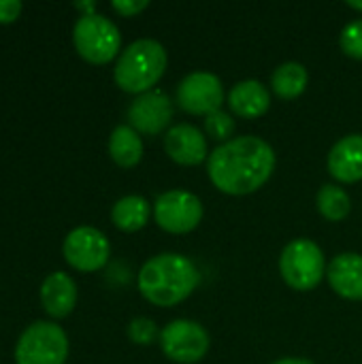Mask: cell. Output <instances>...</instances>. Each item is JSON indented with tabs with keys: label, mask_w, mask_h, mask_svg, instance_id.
Returning a JSON list of instances; mask_svg holds the SVG:
<instances>
[{
	"label": "cell",
	"mask_w": 362,
	"mask_h": 364,
	"mask_svg": "<svg viewBox=\"0 0 362 364\" xmlns=\"http://www.w3.org/2000/svg\"><path fill=\"white\" fill-rule=\"evenodd\" d=\"M154 213L151 205L143 198V196H124L119 198L113 209H111V220L113 224L124 230V232H137L141 230L147 222H149V215Z\"/></svg>",
	"instance_id": "obj_18"
},
{
	"label": "cell",
	"mask_w": 362,
	"mask_h": 364,
	"mask_svg": "<svg viewBox=\"0 0 362 364\" xmlns=\"http://www.w3.org/2000/svg\"><path fill=\"white\" fill-rule=\"evenodd\" d=\"M164 149L181 166H196L207 160V139L192 124H175L166 130Z\"/></svg>",
	"instance_id": "obj_12"
},
{
	"label": "cell",
	"mask_w": 362,
	"mask_h": 364,
	"mask_svg": "<svg viewBox=\"0 0 362 364\" xmlns=\"http://www.w3.org/2000/svg\"><path fill=\"white\" fill-rule=\"evenodd\" d=\"M173 119V100L162 90L137 96L128 107V126L139 134H160Z\"/></svg>",
	"instance_id": "obj_11"
},
{
	"label": "cell",
	"mask_w": 362,
	"mask_h": 364,
	"mask_svg": "<svg viewBox=\"0 0 362 364\" xmlns=\"http://www.w3.org/2000/svg\"><path fill=\"white\" fill-rule=\"evenodd\" d=\"M275 171L273 147L254 134L237 136L209 154L207 173L211 183L230 196H245L260 190Z\"/></svg>",
	"instance_id": "obj_1"
},
{
	"label": "cell",
	"mask_w": 362,
	"mask_h": 364,
	"mask_svg": "<svg viewBox=\"0 0 362 364\" xmlns=\"http://www.w3.org/2000/svg\"><path fill=\"white\" fill-rule=\"evenodd\" d=\"M307 83H309V73L301 62H284L271 75V90L284 100L299 98L305 92Z\"/></svg>",
	"instance_id": "obj_19"
},
{
	"label": "cell",
	"mask_w": 362,
	"mask_h": 364,
	"mask_svg": "<svg viewBox=\"0 0 362 364\" xmlns=\"http://www.w3.org/2000/svg\"><path fill=\"white\" fill-rule=\"evenodd\" d=\"M339 43L346 55L354 60H362V19H356L344 28Z\"/></svg>",
	"instance_id": "obj_23"
},
{
	"label": "cell",
	"mask_w": 362,
	"mask_h": 364,
	"mask_svg": "<svg viewBox=\"0 0 362 364\" xmlns=\"http://www.w3.org/2000/svg\"><path fill=\"white\" fill-rule=\"evenodd\" d=\"M352 200L348 192L335 183H326L318 192V211L329 222H341L350 215Z\"/></svg>",
	"instance_id": "obj_20"
},
{
	"label": "cell",
	"mask_w": 362,
	"mask_h": 364,
	"mask_svg": "<svg viewBox=\"0 0 362 364\" xmlns=\"http://www.w3.org/2000/svg\"><path fill=\"white\" fill-rule=\"evenodd\" d=\"M111 6H113V11H117L122 17H134V15H139L143 9H147L149 2H147V0H115V2H111Z\"/></svg>",
	"instance_id": "obj_24"
},
{
	"label": "cell",
	"mask_w": 362,
	"mask_h": 364,
	"mask_svg": "<svg viewBox=\"0 0 362 364\" xmlns=\"http://www.w3.org/2000/svg\"><path fill=\"white\" fill-rule=\"evenodd\" d=\"M348 6H352L356 11H362V2H348Z\"/></svg>",
	"instance_id": "obj_27"
},
{
	"label": "cell",
	"mask_w": 362,
	"mask_h": 364,
	"mask_svg": "<svg viewBox=\"0 0 362 364\" xmlns=\"http://www.w3.org/2000/svg\"><path fill=\"white\" fill-rule=\"evenodd\" d=\"M41 305L51 318H66L77 305V284L70 275L55 271L41 286Z\"/></svg>",
	"instance_id": "obj_15"
},
{
	"label": "cell",
	"mask_w": 362,
	"mask_h": 364,
	"mask_svg": "<svg viewBox=\"0 0 362 364\" xmlns=\"http://www.w3.org/2000/svg\"><path fill=\"white\" fill-rule=\"evenodd\" d=\"M166 62V49L158 41L139 38L119 53L113 79L119 85V90L141 96L162 79Z\"/></svg>",
	"instance_id": "obj_3"
},
{
	"label": "cell",
	"mask_w": 362,
	"mask_h": 364,
	"mask_svg": "<svg viewBox=\"0 0 362 364\" xmlns=\"http://www.w3.org/2000/svg\"><path fill=\"white\" fill-rule=\"evenodd\" d=\"M156 224L171 235H186L203 220V203L188 190L162 192L154 203Z\"/></svg>",
	"instance_id": "obj_8"
},
{
	"label": "cell",
	"mask_w": 362,
	"mask_h": 364,
	"mask_svg": "<svg viewBox=\"0 0 362 364\" xmlns=\"http://www.w3.org/2000/svg\"><path fill=\"white\" fill-rule=\"evenodd\" d=\"M128 337L137 346H151L156 339H160V331L149 318H134L128 324Z\"/></svg>",
	"instance_id": "obj_22"
},
{
	"label": "cell",
	"mask_w": 362,
	"mask_h": 364,
	"mask_svg": "<svg viewBox=\"0 0 362 364\" xmlns=\"http://www.w3.org/2000/svg\"><path fill=\"white\" fill-rule=\"evenodd\" d=\"M66 358L68 337L53 322L30 324L15 346V364H64Z\"/></svg>",
	"instance_id": "obj_6"
},
{
	"label": "cell",
	"mask_w": 362,
	"mask_h": 364,
	"mask_svg": "<svg viewBox=\"0 0 362 364\" xmlns=\"http://www.w3.org/2000/svg\"><path fill=\"white\" fill-rule=\"evenodd\" d=\"M205 132L211 139L226 143L235 134V119L220 109V111H215V113H211V115L205 117Z\"/></svg>",
	"instance_id": "obj_21"
},
{
	"label": "cell",
	"mask_w": 362,
	"mask_h": 364,
	"mask_svg": "<svg viewBox=\"0 0 362 364\" xmlns=\"http://www.w3.org/2000/svg\"><path fill=\"white\" fill-rule=\"evenodd\" d=\"M109 156L122 168H132L143 158V141L128 124L117 126L109 136Z\"/></svg>",
	"instance_id": "obj_17"
},
{
	"label": "cell",
	"mask_w": 362,
	"mask_h": 364,
	"mask_svg": "<svg viewBox=\"0 0 362 364\" xmlns=\"http://www.w3.org/2000/svg\"><path fill=\"white\" fill-rule=\"evenodd\" d=\"M201 282L196 264L181 254H158L139 271V292L156 307H173L186 301Z\"/></svg>",
	"instance_id": "obj_2"
},
{
	"label": "cell",
	"mask_w": 362,
	"mask_h": 364,
	"mask_svg": "<svg viewBox=\"0 0 362 364\" xmlns=\"http://www.w3.org/2000/svg\"><path fill=\"white\" fill-rule=\"evenodd\" d=\"M326 279L335 294L348 301H362V256L354 252L339 254L326 269Z\"/></svg>",
	"instance_id": "obj_13"
},
{
	"label": "cell",
	"mask_w": 362,
	"mask_h": 364,
	"mask_svg": "<svg viewBox=\"0 0 362 364\" xmlns=\"http://www.w3.org/2000/svg\"><path fill=\"white\" fill-rule=\"evenodd\" d=\"M228 105L235 115L243 119H256L271 107V92L256 79L239 81L228 92Z\"/></svg>",
	"instance_id": "obj_16"
},
{
	"label": "cell",
	"mask_w": 362,
	"mask_h": 364,
	"mask_svg": "<svg viewBox=\"0 0 362 364\" xmlns=\"http://www.w3.org/2000/svg\"><path fill=\"white\" fill-rule=\"evenodd\" d=\"M177 105L190 115H211L224 102V85L218 75L196 70L183 77L177 85Z\"/></svg>",
	"instance_id": "obj_10"
},
{
	"label": "cell",
	"mask_w": 362,
	"mask_h": 364,
	"mask_svg": "<svg viewBox=\"0 0 362 364\" xmlns=\"http://www.w3.org/2000/svg\"><path fill=\"white\" fill-rule=\"evenodd\" d=\"M23 4L19 0H0V23H13L19 13H21Z\"/></svg>",
	"instance_id": "obj_25"
},
{
	"label": "cell",
	"mask_w": 362,
	"mask_h": 364,
	"mask_svg": "<svg viewBox=\"0 0 362 364\" xmlns=\"http://www.w3.org/2000/svg\"><path fill=\"white\" fill-rule=\"evenodd\" d=\"M273 364H314L305 358H282V360H275Z\"/></svg>",
	"instance_id": "obj_26"
},
{
	"label": "cell",
	"mask_w": 362,
	"mask_h": 364,
	"mask_svg": "<svg viewBox=\"0 0 362 364\" xmlns=\"http://www.w3.org/2000/svg\"><path fill=\"white\" fill-rule=\"evenodd\" d=\"M160 348L173 363H201L209 352V333L194 320H173L160 331Z\"/></svg>",
	"instance_id": "obj_7"
},
{
	"label": "cell",
	"mask_w": 362,
	"mask_h": 364,
	"mask_svg": "<svg viewBox=\"0 0 362 364\" xmlns=\"http://www.w3.org/2000/svg\"><path fill=\"white\" fill-rule=\"evenodd\" d=\"M326 260L318 243L312 239H294L280 256V273L297 292H309L326 275Z\"/></svg>",
	"instance_id": "obj_4"
},
{
	"label": "cell",
	"mask_w": 362,
	"mask_h": 364,
	"mask_svg": "<svg viewBox=\"0 0 362 364\" xmlns=\"http://www.w3.org/2000/svg\"><path fill=\"white\" fill-rule=\"evenodd\" d=\"M73 43L85 62L107 64L119 53L122 34L111 19L98 13H83L73 28Z\"/></svg>",
	"instance_id": "obj_5"
},
{
	"label": "cell",
	"mask_w": 362,
	"mask_h": 364,
	"mask_svg": "<svg viewBox=\"0 0 362 364\" xmlns=\"http://www.w3.org/2000/svg\"><path fill=\"white\" fill-rule=\"evenodd\" d=\"M64 260L81 273H94L100 271L111 254V245L107 237L92 226H79L70 230L62 245Z\"/></svg>",
	"instance_id": "obj_9"
},
{
	"label": "cell",
	"mask_w": 362,
	"mask_h": 364,
	"mask_svg": "<svg viewBox=\"0 0 362 364\" xmlns=\"http://www.w3.org/2000/svg\"><path fill=\"white\" fill-rule=\"evenodd\" d=\"M329 173L341 183L362 179V134H348L337 141L329 154Z\"/></svg>",
	"instance_id": "obj_14"
}]
</instances>
